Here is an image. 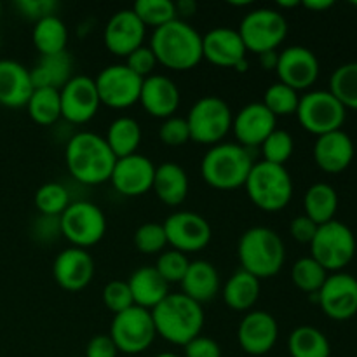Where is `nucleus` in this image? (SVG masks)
<instances>
[{
  "mask_svg": "<svg viewBox=\"0 0 357 357\" xmlns=\"http://www.w3.org/2000/svg\"><path fill=\"white\" fill-rule=\"evenodd\" d=\"M30 77L33 89L51 87L59 91L73 77L72 56L66 51L59 54L40 56L37 65L30 70Z\"/></svg>",
  "mask_w": 357,
  "mask_h": 357,
  "instance_id": "7c9ffc66",
  "label": "nucleus"
},
{
  "mask_svg": "<svg viewBox=\"0 0 357 357\" xmlns=\"http://www.w3.org/2000/svg\"><path fill=\"white\" fill-rule=\"evenodd\" d=\"M149 47L159 65L176 72H187L202 61V35L181 17L155 28Z\"/></svg>",
  "mask_w": 357,
  "mask_h": 357,
  "instance_id": "f03ea898",
  "label": "nucleus"
},
{
  "mask_svg": "<svg viewBox=\"0 0 357 357\" xmlns=\"http://www.w3.org/2000/svg\"><path fill=\"white\" fill-rule=\"evenodd\" d=\"M16 7L23 16L30 17L37 23L42 17L54 16L58 3L54 0H20V2H16Z\"/></svg>",
  "mask_w": 357,
  "mask_h": 357,
  "instance_id": "09e8293b",
  "label": "nucleus"
},
{
  "mask_svg": "<svg viewBox=\"0 0 357 357\" xmlns=\"http://www.w3.org/2000/svg\"><path fill=\"white\" fill-rule=\"evenodd\" d=\"M136 16L146 28H160L176 20V6L171 0H138L132 6Z\"/></svg>",
  "mask_w": 357,
  "mask_h": 357,
  "instance_id": "ea45409f",
  "label": "nucleus"
},
{
  "mask_svg": "<svg viewBox=\"0 0 357 357\" xmlns=\"http://www.w3.org/2000/svg\"><path fill=\"white\" fill-rule=\"evenodd\" d=\"M328 272L324 271L323 265L317 264L312 257H303L296 260L291 267L293 284L303 293L309 295H317L323 288L324 281L328 279Z\"/></svg>",
  "mask_w": 357,
  "mask_h": 357,
  "instance_id": "58836bf2",
  "label": "nucleus"
},
{
  "mask_svg": "<svg viewBox=\"0 0 357 357\" xmlns=\"http://www.w3.org/2000/svg\"><path fill=\"white\" fill-rule=\"evenodd\" d=\"M260 146L265 162L284 166L291 159L293 150H295V142H293V136L288 131H284V129H274Z\"/></svg>",
  "mask_w": 357,
  "mask_h": 357,
  "instance_id": "79ce46f5",
  "label": "nucleus"
},
{
  "mask_svg": "<svg viewBox=\"0 0 357 357\" xmlns=\"http://www.w3.org/2000/svg\"><path fill=\"white\" fill-rule=\"evenodd\" d=\"M94 260L89 251L80 248H66L56 257L52 264V275L58 286L65 291L77 293L89 286L94 278Z\"/></svg>",
  "mask_w": 357,
  "mask_h": 357,
  "instance_id": "412c9836",
  "label": "nucleus"
},
{
  "mask_svg": "<svg viewBox=\"0 0 357 357\" xmlns=\"http://www.w3.org/2000/svg\"><path fill=\"white\" fill-rule=\"evenodd\" d=\"M261 293V281L246 271H237L227 279L223 286V302L230 310L236 312H250L258 302Z\"/></svg>",
  "mask_w": 357,
  "mask_h": 357,
  "instance_id": "c756f323",
  "label": "nucleus"
},
{
  "mask_svg": "<svg viewBox=\"0 0 357 357\" xmlns=\"http://www.w3.org/2000/svg\"><path fill=\"white\" fill-rule=\"evenodd\" d=\"M185 357H222V347L209 337H195L185 345Z\"/></svg>",
  "mask_w": 357,
  "mask_h": 357,
  "instance_id": "8fccbe9b",
  "label": "nucleus"
},
{
  "mask_svg": "<svg viewBox=\"0 0 357 357\" xmlns=\"http://www.w3.org/2000/svg\"><path fill=\"white\" fill-rule=\"evenodd\" d=\"M278 59H279L278 51H267L258 54V61H260L261 68L265 70H275V66H278Z\"/></svg>",
  "mask_w": 357,
  "mask_h": 357,
  "instance_id": "864d4df0",
  "label": "nucleus"
},
{
  "mask_svg": "<svg viewBox=\"0 0 357 357\" xmlns=\"http://www.w3.org/2000/svg\"><path fill=\"white\" fill-rule=\"evenodd\" d=\"M59 234L73 248L96 246L107 234V216L100 206L89 201L72 202L58 218Z\"/></svg>",
  "mask_w": 357,
  "mask_h": 357,
  "instance_id": "9d476101",
  "label": "nucleus"
},
{
  "mask_svg": "<svg viewBox=\"0 0 357 357\" xmlns=\"http://www.w3.org/2000/svg\"><path fill=\"white\" fill-rule=\"evenodd\" d=\"M159 139L164 145L169 146H181L190 142V129H188L187 119L176 117V115L164 119L159 128Z\"/></svg>",
  "mask_w": 357,
  "mask_h": 357,
  "instance_id": "49530a36",
  "label": "nucleus"
},
{
  "mask_svg": "<svg viewBox=\"0 0 357 357\" xmlns=\"http://www.w3.org/2000/svg\"><path fill=\"white\" fill-rule=\"evenodd\" d=\"M314 296L330 319L347 321L357 314V279L347 272L328 275L323 288Z\"/></svg>",
  "mask_w": 357,
  "mask_h": 357,
  "instance_id": "dca6fc26",
  "label": "nucleus"
},
{
  "mask_svg": "<svg viewBox=\"0 0 357 357\" xmlns=\"http://www.w3.org/2000/svg\"><path fill=\"white\" fill-rule=\"evenodd\" d=\"M135 246L139 253L143 255H160L164 248L167 246L166 232H164L162 223L149 222L143 223L136 229L135 237Z\"/></svg>",
  "mask_w": 357,
  "mask_h": 357,
  "instance_id": "37998d69",
  "label": "nucleus"
},
{
  "mask_svg": "<svg viewBox=\"0 0 357 357\" xmlns=\"http://www.w3.org/2000/svg\"><path fill=\"white\" fill-rule=\"evenodd\" d=\"M190 139L201 145H218L232 131L234 114L229 103L218 96L199 98L187 117Z\"/></svg>",
  "mask_w": 357,
  "mask_h": 357,
  "instance_id": "0eeeda50",
  "label": "nucleus"
},
{
  "mask_svg": "<svg viewBox=\"0 0 357 357\" xmlns=\"http://www.w3.org/2000/svg\"><path fill=\"white\" fill-rule=\"evenodd\" d=\"M303 209L305 216H309L317 225L335 220L338 209V194L331 185L328 183H314L303 197Z\"/></svg>",
  "mask_w": 357,
  "mask_h": 357,
  "instance_id": "72a5a7b5",
  "label": "nucleus"
},
{
  "mask_svg": "<svg viewBox=\"0 0 357 357\" xmlns=\"http://www.w3.org/2000/svg\"><path fill=\"white\" fill-rule=\"evenodd\" d=\"M31 93L30 68L14 59H0V105L7 108L26 107Z\"/></svg>",
  "mask_w": 357,
  "mask_h": 357,
  "instance_id": "a878e982",
  "label": "nucleus"
},
{
  "mask_svg": "<svg viewBox=\"0 0 357 357\" xmlns=\"http://www.w3.org/2000/svg\"><path fill=\"white\" fill-rule=\"evenodd\" d=\"M180 89L174 80L167 75L153 73V75L143 79L138 103L152 117L162 119V121L173 117L180 107Z\"/></svg>",
  "mask_w": 357,
  "mask_h": 357,
  "instance_id": "b1692460",
  "label": "nucleus"
},
{
  "mask_svg": "<svg viewBox=\"0 0 357 357\" xmlns=\"http://www.w3.org/2000/svg\"><path fill=\"white\" fill-rule=\"evenodd\" d=\"M317 227L319 225L314 223L309 216L300 215L296 218H293L291 223H289V234H291V237L296 243L309 244L310 246V243H312L314 236L317 232Z\"/></svg>",
  "mask_w": 357,
  "mask_h": 357,
  "instance_id": "3c124183",
  "label": "nucleus"
},
{
  "mask_svg": "<svg viewBox=\"0 0 357 357\" xmlns=\"http://www.w3.org/2000/svg\"><path fill=\"white\" fill-rule=\"evenodd\" d=\"M128 286L131 289L135 305L146 310H152L169 295V284L160 278L155 267L150 265L136 268L129 278Z\"/></svg>",
  "mask_w": 357,
  "mask_h": 357,
  "instance_id": "c85d7f7f",
  "label": "nucleus"
},
{
  "mask_svg": "<svg viewBox=\"0 0 357 357\" xmlns=\"http://www.w3.org/2000/svg\"><path fill=\"white\" fill-rule=\"evenodd\" d=\"M253 157L239 143H218L201 160L202 180L216 190H236L244 187L253 167Z\"/></svg>",
  "mask_w": 357,
  "mask_h": 357,
  "instance_id": "39448f33",
  "label": "nucleus"
},
{
  "mask_svg": "<svg viewBox=\"0 0 357 357\" xmlns=\"http://www.w3.org/2000/svg\"><path fill=\"white\" fill-rule=\"evenodd\" d=\"M319 70L317 56L303 45H289L282 49L275 66L279 82L286 84L296 93L312 87L319 77Z\"/></svg>",
  "mask_w": 357,
  "mask_h": 357,
  "instance_id": "f3484780",
  "label": "nucleus"
},
{
  "mask_svg": "<svg viewBox=\"0 0 357 357\" xmlns=\"http://www.w3.org/2000/svg\"><path fill=\"white\" fill-rule=\"evenodd\" d=\"M244 188L250 201L265 213L282 211L293 197V178L284 166L255 162Z\"/></svg>",
  "mask_w": 357,
  "mask_h": 357,
  "instance_id": "423d86ee",
  "label": "nucleus"
},
{
  "mask_svg": "<svg viewBox=\"0 0 357 357\" xmlns=\"http://www.w3.org/2000/svg\"><path fill=\"white\" fill-rule=\"evenodd\" d=\"M65 162L75 181L82 185H101L110 181L117 157L103 136L82 131L73 135L66 143Z\"/></svg>",
  "mask_w": 357,
  "mask_h": 357,
  "instance_id": "f257e3e1",
  "label": "nucleus"
},
{
  "mask_svg": "<svg viewBox=\"0 0 357 357\" xmlns=\"http://www.w3.org/2000/svg\"><path fill=\"white\" fill-rule=\"evenodd\" d=\"M142 126L136 119L128 117V115H122L117 117L107 129V139L108 146L114 152V155L117 159L122 157L132 155V153H138L139 145H142Z\"/></svg>",
  "mask_w": 357,
  "mask_h": 357,
  "instance_id": "2f4dec72",
  "label": "nucleus"
},
{
  "mask_svg": "<svg viewBox=\"0 0 357 357\" xmlns=\"http://www.w3.org/2000/svg\"><path fill=\"white\" fill-rule=\"evenodd\" d=\"M61 117L70 124H86L101 107L94 79L87 75H73L59 89Z\"/></svg>",
  "mask_w": 357,
  "mask_h": 357,
  "instance_id": "2eb2a0df",
  "label": "nucleus"
},
{
  "mask_svg": "<svg viewBox=\"0 0 357 357\" xmlns=\"http://www.w3.org/2000/svg\"><path fill=\"white\" fill-rule=\"evenodd\" d=\"M0 13H2V3H0Z\"/></svg>",
  "mask_w": 357,
  "mask_h": 357,
  "instance_id": "bf43d9fd",
  "label": "nucleus"
},
{
  "mask_svg": "<svg viewBox=\"0 0 357 357\" xmlns=\"http://www.w3.org/2000/svg\"><path fill=\"white\" fill-rule=\"evenodd\" d=\"M295 115L305 131L323 136L342 129L347 110L330 91H310L300 96Z\"/></svg>",
  "mask_w": 357,
  "mask_h": 357,
  "instance_id": "9b49d317",
  "label": "nucleus"
},
{
  "mask_svg": "<svg viewBox=\"0 0 357 357\" xmlns=\"http://www.w3.org/2000/svg\"><path fill=\"white\" fill-rule=\"evenodd\" d=\"M261 103L265 105V108H267L275 119L286 117V115L296 114L300 96L295 89H291V87L286 86V84L275 82L267 87Z\"/></svg>",
  "mask_w": 357,
  "mask_h": 357,
  "instance_id": "a19ab883",
  "label": "nucleus"
},
{
  "mask_svg": "<svg viewBox=\"0 0 357 357\" xmlns=\"http://www.w3.org/2000/svg\"><path fill=\"white\" fill-rule=\"evenodd\" d=\"M155 357H181V356L174 354V352H160V354H157Z\"/></svg>",
  "mask_w": 357,
  "mask_h": 357,
  "instance_id": "13d9d810",
  "label": "nucleus"
},
{
  "mask_svg": "<svg viewBox=\"0 0 357 357\" xmlns=\"http://www.w3.org/2000/svg\"><path fill=\"white\" fill-rule=\"evenodd\" d=\"M94 84L101 105L115 110H124L139 101L143 79L131 72L124 63H117L105 66L94 79Z\"/></svg>",
  "mask_w": 357,
  "mask_h": 357,
  "instance_id": "ddd939ff",
  "label": "nucleus"
},
{
  "mask_svg": "<svg viewBox=\"0 0 357 357\" xmlns=\"http://www.w3.org/2000/svg\"><path fill=\"white\" fill-rule=\"evenodd\" d=\"M330 91L347 108L357 110V61L340 65L330 77Z\"/></svg>",
  "mask_w": 357,
  "mask_h": 357,
  "instance_id": "4c0bfd02",
  "label": "nucleus"
},
{
  "mask_svg": "<svg viewBox=\"0 0 357 357\" xmlns=\"http://www.w3.org/2000/svg\"><path fill=\"white\" fill-rule=\"evenodd\" d=\"M181 284V293L197 303H208L220 291V274L208 260H194L188 265Z\"/></svg>",
  "mask_w": 357,
  "mask_h": 357,
  "instance_id": "cd10ccee",
  "label": "nucleus"
},
{
  "mask_svg": "<svg viewBox=\"0 0 357 357\" xmlns=\"http://www.w3.org/2000/svg\"><path fill=\"white\" fill-rule=\"evenodd\" d=\"M248 56L239 31L229 26H218L202 35V59L220 68H237Z\"/></svg>",
  "mask_w": 357,
  "mask_h": 357,
  "instance_id": "4be33fe9",
  "label": "nucleus"
},
{
  "mask_svg": "<svg viewBox=\"0 0 357 357\" xmlns=\"http://www.w3.org/2000/svg\"><path fill=\"white\" fill-rule=\"evenodd\" d=\"M288 20L284 14L272 7L250 10L239 24V35L248 52L261 54L275 51L288 37Z\"/></svg>",
  "mask_w": 357,
  "mask_h": 357,
  "instance_id": "6e6552de",
  "label": "nucleus"
},
{
  "mask_svg": "<svg viewBox=\"0 0 357 357\" xmlns=\"http://www.w3.org/2000/svg\"><path fill=\"white\" fill-rule=\"evenodd\" d=\"M31 42H33L35 49L40 52V56L65 52L66 42H68V28L56 14L42 17L35 23L33 31H31Z\"/></svg>",
  "mask_w": 357,
  "mask_h": 357,
  "instance_id": "473e14b6",
  "label": "nucleus"
},
{
  "mask_svg": "<svg viewBox=\"0 0 357 357\" xmlns=\"http://www.w3.org/2000/svg\"><path fill=\"white\" fill-rule=\"evenodd\" d=\"M354 142L344 129L317 136L314 143V160L328 174L344 173L354 160Z\"/></svg>",
  "mask_w": 357,
  "mask_h": 357,
  "instance_id": "393cba45",
  "label": "nucleus"
},
{
  "mask_svg": "<svg viewBox=\"0 0 357 357\" xmlns=\"http://www.w3.org/2000/svg\"><path fill=\"white\" fill-rule=\"evenodd\" d=\"M122 354H142L157 337L152 312L142 307H131L114 316L108 333Z\"/></svg>",
  "mask_w": 357,
  "mask_h": 357,
  "instance_id": "f8f14e48",
  "label": "nucleus"
},
{
  "mask_svg": "<svg viewBox=\"0 0 357 357\" xmlns=\"http://www.w3.org/2000/svg\"><path fill=\"white\" fill-rule=\"evenodd\" d=\"M150 312L157 335L173 345L185 347L204 328V309L183 293H169Z\"/></svg>",
  "mask_w": 357,
  "mask_h": 357,
  "instance_id": "7ed1b4c3",
  "label": "nucleus"
},
{
  "mask_svg": "<svg viewBox=\"0 0 357 357\" xmlns=\"http://www.w3.org/2000/svg\"><path fill=\"white\" fill-rule=\"evenodd\" d=\"M279 338L278 321L265 310H250L237 328L241 349L250 356H265Z\"/></svg>",
  "mask_w": 357,
  "mask_h": 357,
  "instance_id": "aec40b11",
  "label": "nucleus"
},
{
  "mask_svg": "<svg viewBox=\"0 0 357 357\" xmlns=\"http://www.w3.org/2000/svg\"><path fill=\"white\" fill-rule=\"evenodd\" d=\"M291 357H330L331 345L326 335L314 326H298L288 338Z\"/></svg>",
  "mask_w": 357,
  "mask_h": 357,
  "instance_id": "f704fd0d",
  "label": "nucleus"
},
{
  "mask_svg": "<svg viewBox=\"0 0 357 357\" xmlns=\"http://www.w3.org/2000/svg\"><path fill=\"white\" fill-rule=\"evenodd\" d=\"M101 298H103L105 307L110 312H114V316L135 307V300H132L128 281H119V279H115V281L107 282L103 288V293H101Z\"/></svg>",
  "mask_w": 357,
  "mask_h": 357,
  "instance_id": "a18cd8bd",
  "label": "nucleus"
},
{
  "mask_svg": "<svg viewBox=\"0 0 357 357\" xmlns=\"http://www.w3.org/2000/svg\"><path fill=\"white\" fill-rule=\"evenodd\" d=\"M241 271L257 279L274 278L282 271L286 248L281 236L268 227H251L241 236L237 244Z\"/></svg>",
  "mask_w": 357,
  "mask_h": 357,
  "instance_id": "20e7f679",
  "label": "nucleus"
},
{
  "mask_svg": "<svg viewBox=\"0 0 357 357\" xmlns=\"http://www.w3.org/2000/svg\"><path fill=\"white\" fill-rule=\"evenodd\" d=\"M302 6L305 9L314 10V13H321V10H326L330 7H333L335 2L333 0H303Z\"/></svg>",
  "mask_w": 357,
  "mask_h": 357,
  "instance_id": "5fc2aeb1",
  "label": "nucleus"
},
{
  "mask_svg": "<svg viewBox=\"0 0 357 357\" xmlns=\"http://www.w3.org/2000/svg\"><path fill=\"white\" fill-rule=\"evenodd\" d=\"M190 260L185 253H180L176 250L162 251L157 258V264L153 265L155 271L159 272L160 278L167 282V284H176V282L183 281L185 274L188 271Z\"/></svg>",
  "mask_w": 357,
  "mask_h": 357,
  "instance_id": "c03bdc74",
  "label": "nucleus"
},
{
  "mask_svg": "<svg viewBox=\"0 0 357 357\" xmlns=\"http://www.w3.org/2000/svg\"><path fill=\"white\" fill-rule=\"evenodd\" d=\"M278 126V119L265 108L261 101L248 103L232 121V131L237 143L244 149L260 146Z\"/></svg>",
  "mask_w": 357,
  "mask_h": 357,
  "instance_id": "5701e85b",
  "label": "nucleus"
},
{
  "mask_svg": "<svg viewBox=\"0 0 357 357\" xmlns=\"http://www.w3.org/2000/svg\"><path fill=\"white\" fill-rule=\"evenodd\" d=\"M174 6H176V16H192L197 9V3L194 0H180Z\"/></svg>",
  "mask_w": 357,
  "mask_h": 357,
  "instance_id": "6e6d98bb",
  "label": "nucleus"
},
{
  "mask_svg": "<svg viewBox=\"0 0 357 357\" xmlns=\"http://www.w3.org/2000/svg\"><path fill=\"white\" fill-rule=\"evenodd\" d=\"M356 255V237L345 223L338 220L317 227L310 243V257L326 272H342Z\"/></svg>",
  "mask_w": 357,
  "mask_h": 357,
  "instance_id": "1a4fd4ad",
  "label": "nucleus"
},
{
  "mask_svg": "<svg viewBox=\"0 0 357 357\" xmlns=\"http://www.w3.org/2000/svg\"><path fill=\"white\" fill-rule=\"evenodd\" d=\"M33 202L38 213L47 218H59L65 209L72 204L66 187L58 181H47V183L40 185L35 192Z\"/></svg>",
  "mask_w": 357,
  "mask_h": 357,
  "instance_id": "e433bc0d",
  "label": "nucleus"
},
{
  "mask_svg": "<svg viewBox=\"0 0 357 357\" xmlns=\"http://www.w3.org/2000/svg\"><path fill=\"white\" fill-rule=\"evenodd\" d=\"M146 26L132 9H122L112 14L103 30L105 47L115 56L128 58L145 42Z\"/></svg>",
  "mask_w": 357,
  "mask_h": 357,
  "instance_id": "a211bd4d",
  "label": "nucleus"
},
{
  "mask_svg": "<svg viewBox=\"0 0 357 357\" xmlns=\"http://www.w3.org/2000/svg\"><path fill=\"white\" fill-rule=\"evenodd\" d=\"M28 115L38 126H52L61 119V101L59 91L51 87H38L33 89L26 103Z\"/></svg>",
  "mask_w": 357,
  "mask_h": 357,
  "instance_id": "c9c22d12",
  "label": "nucleus"
},
{
  "mask_svg": "<svg viewBox=\"0 0 357 357\" xmlns=\"http://www.w3.org/2000/svg\"><path fill=\"white\" fill-rule=\"evenodd\" d=\"M119 349L110 335H94L86 347V357H117Z\"/></svg>",
  "mask_w": 357,
  "mask_h": 357,
  "instance_id": "603ef678",
  "label": "nucleus"
},
{
  "mask_svg": "<svg viewBox=\"0 0 357 357\" xmlns=\"http://www.w3.org/2000/svg\"><path fill=\"white\" fill-rule=\"evenodd\" d=\"M354 6H356V7H357V2H354Z\"/></svg>",
  "mask_w": 357,
  "mask_h": 357,
  "instance_id": "052dcab7",
  "label": "nucleus"
},
{
  "mask_svg": "<svg viewBox=\"0 0 357 357\" xmlns=\"http://www.w3.org/2000/svg\"><path fill=\"white\" fill-rule=\"evenodd\" d=\"M167 244L180 253H197L208 248L213 230L208 220L194 211H174L162 223Z\"/></svg>",
  "mask_w": 357,
  "mask_h": 357,
  "instance_id": "4468645a",
  "label": "nucleus"
},
{
  "mask_svg": "<svg viewBox=\"0 0 357 357\" xmlns=\"http://www.w3.org/2000/svg\"><path fill=\"white\" fill-rule=\"evenodd\" d=\"M153 176H155V164L142 153H132L117 159L110 181L121 195L139 197L152 190Z\"/></svg>",
  "mask_w": 357,
  "mask_h": 357,
  "instance_id": "6ab92c4d",
  "label": "nucleus"
},
{
  "mask_svg": "<svg viewBox=\"0 0 357 357\" xmlns=\"http://www.w3.org/2000/svg\"><path fill=\"white\" fill-rule=\"evenodd\" d=\"M126 66H128L131 72H135L136 75L146 79V77L153 75V70L159 65L155 59V54L152 52V49L149 45L143 44L142 47H138L136 51H132L131 54L126 58Z\"/></svg>",
  "mask_w": 357,
  "mask_h": 357,
  "instance_id": "de8ad7c7",
  "label": "nucleus"
},
{
  "mask_svg": "<svg viewBox=\"0 0 357 357\" xmlns=\"http://www.w3.org/2000/svg\"><path fill=\"white\" fill-rule=\"evenodd\" d=\"M152 190L162 204L171 208L183 204L190 190L187 171L176 162H162L160 166H155Z\"/></svg>",
  "mask_w": 357,
  "mask_h": 357,
  "instance_id": "bb28decb",
  "label": "nucleus"
},
{
  "mask_svg": "<svg viewBox=\"0 0 357 357\" xmlns=\"http://www.w3.org/2000/svg\"><path fill=\"white\" fill-rule=\"evenodd\" d=\"M302 6V2L298 0H291V2H278V7H282V9H291V7Z\"/></svg>",
  "mask_w": 357,
  "mask_h": 357,
  "instance_id": "4d7b16f0",
  "label": "nucleus"
}]
</instances>
